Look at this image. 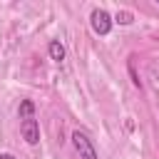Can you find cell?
<instances>
[{
    "label": "cell",
    "mask_w": 159,
    "mask_h": 159,
    "mask_svg": "<svg viewBox=\"0 0 159 159\" xmlns=\"http://www.w3.org/2000/svg\"><path fill=\"white\" fill-rule=\"evenodd\" d=\"M72 144H75L80 159H99V157H97V149H94V144H92V139H89L84 132L75 129V132H72Z\"/></svg>",
    "instance_id": "6da1fadb"
},
{
    "label": "cell",
    "mask_w": 159,
    "mask_h": 159,
    "mask_svg": "<svg viewBox=\"0 0 159 159\" xmlns=\"http://www.w3.org/2000/svg\"><path fill=\"white\" fill-rule=\"evenodd\" d=\"M89 25H92V30H94L99 37H104V35H109V30H112V17H109V12H104V10H94L92 17H89Z\"/></svg>",
    "instance_id": "7a4b0ae2"
},
{
    "label": "cell",
    "mask_w": 159,
    "mask_h": 159,
    "mask_svg": "<svg viewBox=\"0 0 159 159\" xmlns=\"http://www.w3.org/2000/svg\"><path fill=\"white\" fill-rule=\"evenodd\" d=\"M20 134H22V139H25L30 147H35V144L40 142V124H37V119H35V117L22 119V122H20Z\"/></svg>",
    "instance_id": "3957f363"
},
{
    "label": "cell",
    "mask_w": 159,
    "mask_h": 159,
    "mask_svg": "<svg viewBox=\"0 0 159 159\" xmlns=\"http://www.w3.org/2000/svg\"><path fill=\"white\" fill-rule=\"evenodd\" d=\"M47 52H50V60H55V62H62L65 60V45L60 40H52L47 45Z\"/></svg>",
    "instance_id": "277c9868"
},
{
    "label": "cell",
    "mask_w": 159,
    "mask_h": 159,
    "mask_svg": "<svg viewBox=\"0 0 159 159\" xmlns=\"http://www.w3.org/2000/svg\"><path fill=\"white\" fill-rule=\"evenodd\" d=\"M17 114H20V119H30V117L35 114V102H32V99H22Z\"/></svg>",
    "instance_id": "5b68a950"
},
{
    "label": "cell",
    "mask_w": 159,
    "mask_h": 159,
    "mask_svg": "<svg viewBox=\"0 0 159 159\" xmlns=\"http://www.w3.org/2000/svg\"><path fill=\"white\" fill-rule=\"evenodd\" d=\"M117 22H119V25H129V22H132V12H127V10L117 12Z\"/></svg>",
    "instance_id": "8992f818"
},
{
    "label": "cell",
    "mask_w": 159,
    "mask_h": 159,
    "mask_svg": "<svg viewBox=\"0 0 159 159\" xmlns=\"http://www.w3.org/2000/svg\"><path fill=\"white\" fill-rule=\"evenodd\" d=\"M0 159H17V157H15V154H10V152H2V154H0Z\"/></svg>",
    "instance_id": "52a82bcc"
}]
</instances>
